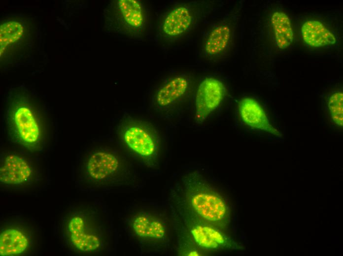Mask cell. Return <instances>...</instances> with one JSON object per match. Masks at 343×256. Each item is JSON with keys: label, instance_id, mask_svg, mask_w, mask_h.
I'll return each mask as SVG.
<instances>
[{"label": "cell", "instance_id": "obj_1", "mask_svg": "<svg viewBox=\"0 0 343 256\" xmlns=\"http://www.w3.org/2000/svg\"><path fill=\"white\" fill-rule=\"evenodd\" d=\"M4 120L8 136L31 152H41L53 134L47 108L33 90L24 85L10 89L6 98Z\"/></svg>", "mask_w": 343, "mask_h": 256}, {"label": "cell", "instance_id": "obj_2", "mask_svg": "<svg viewBox=\"0 0 343 256\" xmlns=\"http://www.w3.org/2000/svg\"><path fill=\"white\" fill-rule=\"evenodd\" d=\"M104 32L123 41L141 42L151 38L152 15L139 0H114L103 10Z\"/></svg>", "mask_w": 343, "mask_h": 256}, {"label": "cell", "instance_id": "obj_3", "mask_svg": "<svg viewBox=\"0 0 343 256\" xmlns=\"http://www.w3.org/2000/svg\"><path fill=\"white\" fill-rule=\"evenodd\" d=\"M33 19L21 14H7L0 22V64L17 66L32 61L40 42Z\"/></svg>", "mask_w": 343, "mask_h": 256}, {"label": "cell", "instance_id": "obj_4", "mask_svg": "<svg viewBox=\"0 0 343 256\" xmlns=\"http://www.w3.org/2000/svg\"><path fill=\"white\" fill-rule=\"evenodd\" d=\"M211 5L203 1L173 2L157 14L155 42L171 46L193 31L209 13Z\"/></svg>", "mask_w": 343, "mask_h": 256}, {"label": "cell", "instance_id": "obj_5", "mask_svg": "<svg viewBox=\"0 0 343 256\" xmlns=\"http://www.w3.org/2000/svg\"><path fill=\"white\" fill-rule=\"evenodd\" d=\"M195 81L187 73H177L165 77L152 89L149 95V108L161 118L172 119L180 115L193 95Z\"/></svg>", "mask_w": 343, "mask_h": 256}, {"label": "cell", "instance_id": "obj_6", "mask_svg": "<svg viewBox=\"0 0 343 256\" xmlns=\"http://www.w3.org/2000/svg\"><path fill=\"white\" fill-rule=\"evenodd\" d=\"M116 134L119 140L136 156L147 164H154L158 155L160 138L152 125L126 116L118 123Z\"/></svg>", "mask_w": 343, "mask_h": 256}, {"label": "cell", "instance_id": "obj_7", "mask_svg": "<svg viewBox=\"0 0 343 256\" xmlns=\"http://www.w3.org/2000/svg\"><path fill=\"white\" fill-rule=\"evenodd\" d=\"M187 180L190 187L188 199L196 215L209 224L225 226L229 210L221 196L197 173L191 174Z\"/></svg>", "mask_w": 343, "mask_h": 256}, {"label": "cell", "instance_id": "obj_8", "mask_svg": "<svg viewBox=\"0 0 343 256\" xmlns=\"http://www.w3.org/2000/svg\"><path fill=\"white\" fill-rule=\"evenodd\" d=\"M61 232L66 244L77 251L93 252L101 245L100 238L89 227L83 215L78 212L69 211L64 217Z\"/></svg>", "mask_w": 343, "mask_h": 256}, {"label": "cell", "instance_id": "obj_9", "mask_svg": "<svg viewBox=\"0 0 343 256\" xmlns=\"http://www.w3.org/2000/svg\"><path fill=\"white\" fill-rule=\"evenodd\" d=\"M82 168L85 179L94 183L109 182L123 172L120 158L107 149H100L91 152Z\"/></svg>", "mask_w": 343, "mask_h": 256}, {"label": "cell", "instance_id": "obj_10", "mask_svg": "<svg viewBox=\"0 0 343 256\" xmlns=\"http://www.w3.org/2000/svg\"><path fill=\"white\" fill-rule=\"evenodd\" d=\"M226 93L225 84L213 77L205 78L199 84L195 94L194 120L204 123L220 107Z\"/></svg>", "mask_w": 343, "mask_h": 256}, {"label": "cell", "instance_id": "obj_11", "mask_svg": "<svg viewBox=\"0 0 343 256\" xmlns=\"http://www.w3.org/2000/svg\"><path fill=\"white\" fill-rule=\"evenodd\" d=\"M0 181L6 186L30 185L37 179L38 173L32 161L16 153H3L0 156Z\"/></svg>", "mask_w": 343, "mask_h": 256}, {"label": "cell", "instance_id": "obj_12", "mask_svg": "<svg viewBox=\"0 0 343 256\" xmlns=\"http://www.w3.org/2000/svg\"><path fill=\"white\" fill-rule=\"evenodd\" d=\"M233 35V24L228 19L214 23L203 39L201 49L202 56L212 62L224 59L232 48Z\"/></svg>", "mask_w": 343, "mask_h": 256}, {"label": "cell", "instance_id": "obj_13", "mask_svg": "<svg viewBox=\"0 0 343 256\" xmlns=\"http://www.w3.org/2000/svg\"><path fill=\"white\" fill-rule=\"evenodd\" d=\"M238 112L240 121L247 127L276 137L281 136V132L271 122L262 105L254 98H241L238 103Z\"/></svg>", "mask_w": 343, "mask_h": 256}, {"label": "cell", "instance_id": "obj_14", "mask_svg": "<svg viewBox=\"0 0 343 256\" xmlns=\"http://www.w3.org/2000/svg\"><path fill=\"white\" fill-rule=\"evenodd\" d=\"M31 245L30 234L21 226L9 225L0 231V256L22 255L29 250Z\"/></svg>", "mask_w": 343, "mask_h": 256}, {"label": "cell", "instance_id": "obj_15", "mask_svg": "<svg viewBox=\"0 0 343 256\" xmlns=\"http://www.w3.org/2000/svg\"><path fill=\"white\" fill-rule=\"evenodd\" d=\"M300 33L303 42L308 46L320 48L332 46L337 42L335 34L323 22L315 19L305 21Z\"/></svg>", "mask_w": 343, "mask_h": 256}, {"label": "cell", "instance_id": "obj_16", "mask_svg": "<svg viewBox=\"0 0 343 256\" xmlns=\"http://www.w3.org/2000/svg\"><path fill=\"white\" fill-rule=\"evenodd\" d=\"M270 22L275 46L280 49L288 48L294 40L293 26L289 16L282 11L276 10L272 13Z\"/></svg>", "mask_w": 343, "mask_h": 256}, {"label": "cell", "instance_id": "obj_17", "mask_svg": "<svg viewBox=\"0 0 343 256\" xmlns=\"http://www.w3.org/2000/svg\"><path fill=\"white\" fill-rule=\"evenodd\" d=\"M190 232L195 242L203 248L218 249L226 246L228 242L224 234L209 224L196 223Z\"/></svg>", "mask_w": 343, "mask_h": 256}, {"label": "cell", "instance_id": "obj_18", "mask_svg": "<svg viewBox=\"0 0 343 256\" xmlns=\"http://www.w3.org/2000/svg\"><path fill=\"white\" fill-rule=\"evenodd\" d=\"M133 227L136 233L142 238H162L165 231L164 226L158 221L147 216H139L135 219Z\"/></svg>", "mask_w": 343, "mask_h": 256}, {"label": "cell", "instance_id": "obj_19", "mask_svg": "<svg viewBox=\"0 0 343 256\" xmlns=\"http://www.w3.org/2000/svg\"><path fill=\"white\" fill-rule=\"evenodd\" d=\"M343 93L341 89L334 91L327 100V108L330 121L338 128L343 125Z\"/></svg>", "mask_w": 343, "mask_h": 256}, {"label": "cell", "instance_id": "obj_20", "mask_svg": "<svg viewBox=\"0 0 343 256\" xmlns=\"http://www.w3.org/2000/svg\"><path fill=\"white\" fill-rule=\"evenodd\" d=\"M188 256H199V254L196 251H193L190 252L188 255Z\"/></svg>", "mask_w": 343, "mask_h": 256}]
</instances>
